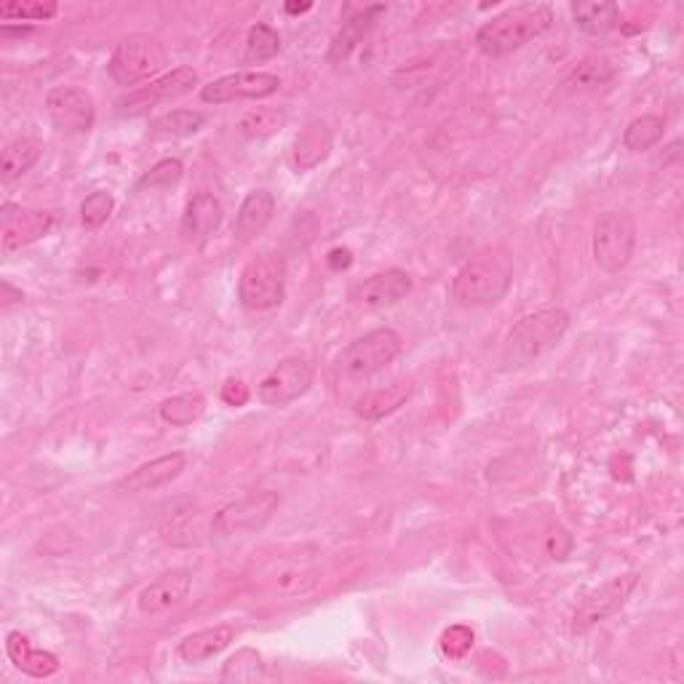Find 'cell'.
Wrapping results in <instances>:
<instances>
[{
    "label": "cell",
    "mask_w": 684,
    "mask_h": 684,
    "mask_svg": "<svg viewBox=\"0 0 684 684\" xmlns=\"http://www.w3.org/2000/svg\"><path fill=\"white\" fill-rule=\"evenodd\" d=\"M554 24V11L546 3H527L503 11L484 22L477 33V46L487 56H509L535 41Z\"/></svg>",
    "instance_id": "obj_1"
},
{
    "label": "cell",
    "mask_w": 684,
    "mask_h": 684,
    "mask_svg": "<svg viewBox=\"0 0 684 684\" xmlns=\"http://www.w3.org/2000/svg\"><path fill=\"white\" fill-rule=\"evenodd\" d=\"M513 263L503 249H487L468 259L452 278V300L466 308L495 306L509 295Z\"/></svg>",
    "instance_id": "obj_2"
},
{
    "label": "cell",
    "mask_w": 684,
    "mask_h": 684,
    "mask_svg": "<svg viewBox=\"0 0 684 684\" xmlns=\"http://www.w3.org/2000/svg\"><path fill=\"white\" fill-rule=\"evenodd\" d=\"M569 329V313L559 306H548L527 313L516 321L511 329L509 340L503 348V366L505 370H519L527 366L530 361L541 359L551 348H556Z\"/></svg>",
    "instance_id": "obj_3"
},
{
    "label": "cell",
    "mask_w": 684,
    "mask_h": 684,
    "mask_svg": "<svg viewBox=\"0 0 684 684\" xmlns=\"http://www.w3.org/2000/svg\"><path fill=\"white\" fill-rule=\"evenodd\" d=\"M287 297V259L281 252H263L246 263L238 278V300L252 313L276 310Z\"/></svg>",
    "instance_id": "obj_4"
},
{
    "label": "cell",
    "mask_w": 684,
    "mask_h": 684,
    "mask_svg": "<svg viewBox=\"0 0 684 684\" xmlns=\"http://www.w3.org/2000/svg\"><path fill=\"white\" fill-rule=\"evenodd\" d=\"M404 340L396 329L380 327L366 332L364 338L353 340L345 351L340 353L338 370L345 380H366L377 372H383L385 366L394 364L402 353Z\"/></svg>",
    "instance_id": "obj_5"
},
{
    "label": "cell",
    "mask_w": 684,
    "mask_h": 684,
    "mask_svg": "<svg viewBox=\"0 0 684 684\" xmlns=\"http://www.w3.org/2000/svg\"><path fill=\"white\" fill-rule=\"evenodd\" d=\"M169 65V56L163 43L153 35L135 33L126 35L124 41L118 43L116 52L110 56V78L120 86H137L142 81L153 78V75L161 73L163 67Z\"/></svg>",
    "instance_id": "obj_6"
},
{
    "label": "cell",
    "mask_w": 684,
    "mask_h": 684,
    "mask_svg": "<svg viewBox=\"0 0 684 684\" xmlns=\"http://www.w3.org/2000/svg\"><path fill=\"white\" fill-rule=\"evenodd\" d=\"M637 249V223L629 212H605L594 223V259L605 274H620Z\"/></svg>",
    "instance_id": "obj_7"
},
{
    "label": "cell",
    "mask_w": 684,
    "mask_h": 684,
    "mask_svg": "<svg viewBox=\"0 0 684 684\" xmlns=\"http://www.w3.org/2000/svg\"><path fill=\"white\" fill-rule=\"evenodd\" d=\"M639 586V575H618V578L601 583V586L588 591L586 597L580 599V605L575 607L573 616V633H588L591 629H597L599 623L610 620L616 612L623 610V605L629 601L633 594V588Z\"/></svg>",
    "instance_id": "obj_8"
},
{
    "label": "cell",
    "mask_w": 684,
    "mask_h": 684,
    "mask_svg": "<svg viewBox=\"0 0 684 684\" xmlns=\"http://www.w3.org/2000/svg\"><path fill=\"white\" fill-rule=\"evenodd\" d=\"M316 370L308 359L302 356H289L278 361L274 370L268 372L257 385V398L265 407H289L291 402H297L300 396L308 394V388L313 385Z\"/></svg>",
    "instance_id": "obj_9"
},
{
    "label": "cell",
    "mask_w": 684,
    "mask_h": 684,
    "mask_svg": "<svg viewBox=\"0 0 684 684\" xmlns=\"http://www.w3.org/2000/svg\"><path fill=\"white\" fill-rule=\"evenodd\" d=\"M278 503H281V500H278L276 492H249V495L238 498L236 503L225 505V509L214 516L212 532L217 537H241L249 535V532H259L270 522Z\"/></svg>",
    "instance_id": "obj_10"
},
{
    "label": "cell",
    "mask_w": 684,
    "mask_h": 684,
    "mask_svg": "<svg viewBox=\"0 0 684 684\" xmlns=\"http://www.w3.org/2000/svg\"><path fill=\"white\" fill-rule=\"evenodd\" d=\"M195 84H199V73H195L193 67L182 65L177 70H171V73L163 75V78L153 81V84L137 88V92H131L129 97L118 99V116L124 118H137V116H148L150 110H156L158 105L163 103H171V99L182 97V94H188L190 88H193Z\"/></svg>",
    "instance_id": "obj_11"
},
{
    "label": "cell",
    "mask_w": 684,
    "mask_h": 684,
    "mask_svg": "<svg viewBox=\"0 0 684 684\" xmlns=\"http://www.w3.org/2000/svg\"><path fill=\"white\" fill-rule=\"evenodd\" d=\"M281 88V78L274 73H259V70H241V73L223 75L201 88V99L206 105H231L241 99H265L274 97Z\"/></svg>",
    "instance_id": "obj_12"
},
{
    "label": "cell",
    "mask_w": 684,
    "mask_h": 684,
    "mask_svg": "<svg viewBox=\"0 0 684 684\" xmlns=\"http://www.w3.org/2000/svg\"><path fill=\"white\" fill-rule=\"evenodd\" d=\"M46 113L52 124L65 135H86L97 120V107L84 88L56 86L46 94Z\"/></svg>",
    "instance_id": "obj_13"
},
{
    "label": "cell",
    "mask_w": 684,
    "mask_h": 684,
    "mask_svg": "<svg viewBox=\"0 0 684 684\" xmlns=\"http://www.w3.org/2000/svg\"><path fill=\"white\" fill-rule=\"evenodd\" d=\"M52 227H54L52 212L22 209L17 204H3V209H0V236H3L6 252H17L22 249V246L35 244V241L46 236Z\"/></svg>",
    "instance_id": "obj_14"
},
{
    "label": "cell",
    "mask_w": 684,
    "mask_h": 684,
    "mask_svg": "<svg viewBox=\"0 0 684 684\" xmlns=\"http://www.w3.org/2000/svg\"><path fill=\"white\" fill-rule=\"evenodd\" d=\"M412 291V278L407 270L388 268L383 274H375L353 289V302L364 310H383L402 302Z\"/></svg>",
    "instance_id": "obj_15"
},
{
    "label": "cell",
    "mask_w": 684,
    "mask_h": 684,
    "mask_svg": "<svg viewBox=\"0 0 684 684\" xmlns=\"http://www.w3.org/2000/svg\"><path fill=\"white\" fill-rule=\"evenodd\" d=\"M190 586H193L190 569H169V573H163L161 578L148 583V586L139 591L137 597L139 612H142V616H158V612L180 605V601L190 594Z\"/></svg>",
    "instance_id": "obj_16"
},
{
    "label": "cell",
    "mask_w": 684,
    "mask_h": 684,
    "mask_svg": "<svg viewBox=\"0 0 684 684\" xmlns=\"http://www.w3.org/2000/svg\"><path fill=\"white\" fill-rule=\"evenodd\" d=\"M185 452H171V455H161V458L145 462L139 466L137 471H131L129 477L118 484V490L124 492H153L161 490L180 477L185 471Z\"/></svg>",
    "instance_id": "obj_17"
},
{
    "label": "cell",
    "mask_w": 684,
    "mask_h": 684,
    "mask_svg": "<svg viewBox=\"0 0 684 684\" xmlns=\"http://www.w3.org/2000/svg\"><path fill=\"white\" fill-rule=\"evenodd\" d=\"M6 655L22 674L35 676V680H46V676H54L60 671V658L49 650L33 648L22 631H11L6 637Z\"/></svg>",
    "instance_id": "obj_18"
},
{
    "label": "cell",
    "mask_w": 684,
    "mask_h": 684,
    "mask_svg": "<svg viewBox=\"0 0 684 684\" xmlns=\"http://www.w3.org/2000/svg\"><path fill=\"white\" fill-rule=\"evenodd\" d=\"M223 204L212 193H195L182 214V236L201 244L217 233V227L223 225Z\"/></svg>",
    "instance_id": "obj_19"
},
{
    "label": "cell",
    "mask_w": 684,
    "mask_h": 684,
    "mask_svg": "<svg viewBox=\"0 0 684 684\" xmlns=\"http://www.w3.org/2000/svg\"><path fill=\"white\" fill-rule=\"evenodd\" d=\"M274 212H276L274 193H268V190H252V193L241 201L236 223H233V233H236L241 241H252L270 225Z\"/></svg>",
    "instance_id": "obj_20"
},
{
    "label": "cell",
    "mask_w": 684,
    "mask_h": 684,
    "mask_svg": "<svg viewBox=\"0 0 684 684\" xmlns=\"http://www.w3.org/2000/svg\"><path fill=\"white\" fill-rule=\"evenodd\" d=\"M233 639H236V629H233V626H212V629L188 633V637L177 644V655L185 663H204L209 658L220 655L225 648H231Z\"/></svg>",
    "instance_id": "obj_21"
},
{
    "label": "cell",
    "mask_w": 684,
    "mask_h": 684,
    "mask_svg": "<svg viewBox=\"0 0 684 684\" xmlns=\"http://www.w3.org/2000/svg\"><path fill=\"white\" fill-rule=\"evenodd\" d=\"M380 14H385V6H366V9H361L359 14L348 17L345 22H342L340 33L334 35L332 46H329V65H340V62H345L348 56L353 54V49L359 46L361 38L366 35V30L375 24V19Z\"/></svg>",
    "instance_id": "obj_22"
},
{
    "label": "cell",
    "mask_w": 684,
    "mask_h": 684,
    "mask_svg": "<svg viewBox=\"0 0 684 684\" xmlns=\"http://www.w3.org/2000/svg\"><path fill=\"white\" fill-rule=\"evenodd\" d=\"M41 153L43 142L35 137H19L14 142L6 145L3 156H0V180H3V185H11L19 177L28 174L38 163Z\"/></svg>",
    "instance_id": "obj_23"
},
{
    "label": "cell",
    "mask_w": 684,
    "mask_h": 684,
    "mask_svg": "<svg viewBox=\"0 0 684 684\" xmlns=\"http://www.w3.org/2000/svg\"><path fill=\"white\" fill-rule=\"evenodd\" d=\"M412 396V383L407 380H396L394 385H385V388L370 391L366 396H361L356 402V415L364 420H380V417L391 415L402 407L404 402Z\"/></svg>",
    "instance_id": "obj_24"
},
{
    "label": "cell",
    "mask_w": 684,
    "mask_h": 684,
    "mask_svg": "<svg viewBox=\"0 0 684 684\" xmlns=\"http://www.w3.org/2000/svg\"><path fill=\"white\" fill-rule=\"evenodd\" d=\"M573 19L575 28L586 35H605L618 24L620 9L610 0H580V3H573Z\"/></svg>",
    "instance_id": "obj_25"
},
{
    "label": "cell",
    "mask_w": 684,
    "mask_h": 684,
    "mask_svg": "<svg viewBox=\"0 0 684 684\" xmlns=\"http://www.w3.org/2000/svg\"><path fill=\"white\" fill-rule=\"evenodd\" d=\"M329 150H332V135H329L327 124L313 120V124H308L306 129L300 131V137H297V142H295L297 169L308 171V169L319 167V163L329 156Z\"/></svg>",
    "instance_id": "obj_26"
},
{
    "label": "cell",
    "mask_w": 684,
    "mask_h": 684,
    "mask_svg": "<svg viewBox=\"0 0 684 684\" xmlns=\"http://www.w3.org/2000/svg\"><path fill=\"white\" fill-rule=\"evenodd\" d=\"M204 126H206L204 113L171 110V113H163V116H158L156 120H150L148 137L150 139H182V137L199 135Z\"/></svg>",
    "instance_id": "obj_27"
},
{
    "label": "cell",
    "mask_w": 684,
    "mask_h": 684,
    "mask_svg": "<svg viewBox=\"0 0 684 684\" xmlns=\"http://www.w3.org/2000/svg\"><path fill=\"white\" fill-rule=\"evenodd\" d=\"M663 135H666V120L661 116H639L626 126L623 148L631 153H644V150L655 148Z\"/></svg>",
    "instance_id": "obj_28"
},
{
    "label": "cell",
    "mask_w": 684,
    "mask_h": 684,
    "mask_svg": "<svg viewBox=\"0 0 684 684\" xmlns=\"http://www.w3.org/2000/svg\"><path fill=\"white\" fill-rule=\"evenodd\" d=\"M281 52V38L270 24L257 22L255 28L246 33L244 43V54H241V62L244 65H259V62H268Z\"/></svg>",
    "instance_id": "obj_29"
},
{
    "label": "cell",
    "mask_w": 684,
    "mask_h": 684,
    "mask_svg": "<svg viewBox=\"0 0 684 684\" xmlns=\"http://www.w3.org/2000/svg\"><path fill=\"white\" fill-rule=\"evenodd\" d=\"M204 412H206V398L193 391V394H180L167 398V402L161 404V420L174 428H185L190 423L199 420Z\"/></svg>",
    "instance_id": "obj_30"
},
{
    "label": "cell",
    "mask_w": 684,
    "mask_h": 684,
    "mask_svg": "<svg viewBox=\"0 0 684 684\" xmlns=\"http://www.w3.org/2000/svg\"><path fill=\"white\" fill-rule=\"evenodd\" d=\"M616 78V70L610 67V62L605 60H586L569 73L565 86L569 92H594V88L607 86Z\"/></svg>",
    "instance_id": "obj_31"
},
{
    "label": "cell",
    "mask_w": 684,
    "mask_h": 684,
    "mask_svg": "<svg viewBox=\"0 0 684 684\" xmlns=\"http://www.w3.org/2000/svg\"><path fill=\"white\" fill-rule=\"evenodd\" d=\"M60 14V6L54 0H11L0 6V19L9 22H49Z\"/></svg>",
    "instance_id": "obj_32"
},
{
    "label": "cell",
    "mask_w": 684,
    "mask_h": 684,
    "mask_svg": "<svg viewBox=\"0 0 684 684\" xmlns=\"http://www.w3.org/2000/svg\"><path fill=\"white\" fill-rule=\"evenodd\" d=\"M263 658L255 650H238L236 655L227 658L223 669V682H255L263 676Z\"/></svg>",
    "instance_id": "obj_33"
},
{
    "label": "cell",
    "mask_w": 684,
    "mask_h": 684,
    "mask_svg": "<svg viewBox=\"0 0 684 684\" xmlns=\"http://www.w3.org/2000/svg\"><path fill=\"white\" fill-rule=\"evenodd\" d=\"M113 206H116V201H113V195L107 193V190H94L92 195H86L84 204H81V225H84L86 231H97V227H103L107 220H110Z\"/></svg>",
    "instance_id": "obj_34"
},
{
    "label": "cell",
    "mask_w": 684,
    "mask_h": 684,
    "mask_svg": "<svg viewBox=\"0 0 684 684\" xmlns=\"http://www.w3.org/2000/svg\"><path fill=\"white\" fill-rule=\"evenodd\" d=\"M182 174H185V167H182L180 158H163L158 161L153 169L145 171L142 180L137 182V188H174L180 185Z\"/></svg>",
    "instance_id": "obj_35"
},
{
    "label": "cell",
    "mask_w": 684,
    "mask_h": 684,
    "mask_svg": "<svg viewBox=\"0 0 684 684\" xmlns=\"http://www.w3.org/2000/svg\"><path fill=\"white\" fill-rule=\"evenodd\" d=\"M284 124V113L278 110H259V113H249L244 120L238 124L241 135L249 137V139H259V137H270L274 131L281 129Z\"/></svg>",
    "instance_id": "obj_36"
},
{
    "label": "cell",
    "mask_w": 684,
    "mask_h": 684,
    "mask_svg": "<svg viewBox=\"0 0 684 684\" xmlns=\"http://www.w3.org/2000/svg\"><path fill=\"white\" fill-rule=\"evenodd\" d=\"M473 631L468 629V626H449V629L441 633V652H445V658H449V661H462V658L468 655V652L473 650Z\"/></svg>",
    "instance_id": "obj_37"
},
{
    "label": "cell",
    "mask_w": 684,
    "mask_h": 684,
    "mask_svg": "<svg viewBox=\"0 0 684 684\" xmlns=\"http://www.w3.org/2000/svg\"><path fill=\"white\" fill-rule=\"evenodd\" d=\"M223 402L231 407H244L249 402V388H246L244 380H227L223 385Z\"/></svg>",
    "instance_id": "obj_38"
},
{
    "label": "cell",
    "mask_w": 684,
    "mask_h": 684,
    "mask_svg": "<svg viewBox=\"0 0 684 684\" xmlns=\"http://www.w3.org/2000/svg\"><path fill=\"white\" fill-rule=\"evenodd\" d=\"M351 252L348 249H332L329 252V265H332L334 270H345V268H351Z\"/></svg>",
    "instance_id": "obj_39"
},
{
    "label": "cell",
    "mask_w": 684,
    "mask_h": 684,
    "mask_svg": "<svg viewBox=\"0 0 684 684\" xmlns=\"http://www.w3.org/2000/svg\"><path fill=\"white\" fill-rule=\"evenodd\" d=\"M313 9V3H287V14H302V11Z\"/></svg>",
    "instance_id": "obj_40"
}]
</instances>
